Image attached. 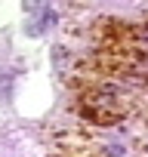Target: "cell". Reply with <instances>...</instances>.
<instances>
[{
    "mask_svg": "<svg viewBox=\"0 0 148 157\" xmlns=\"http://www.w3.org/2000/svg\"><path fill=\"white\" fill-rule=\"evenodd\" d=\"M145 37H148V28H145Z\"/></svg>",
    "mask_w": 148,
    "mask_h": 157,
    "instance_id": "1",
    "label": "cell"
}]
</instances>
